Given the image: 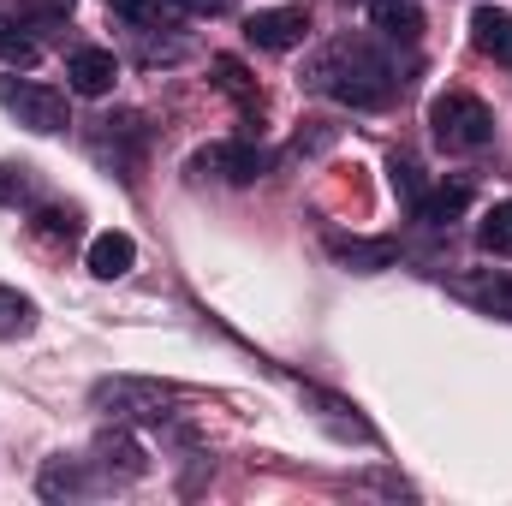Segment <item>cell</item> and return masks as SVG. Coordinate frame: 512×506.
Listing matches in <instances>:
<instances>
[{
    "mask_svg": "<svg viewBox=\"0 0 512 506\" xmlns=\"http://www.w3.org/2000/svg\"><path fill=\"white\" fill-rule=\"evenodd\" d=\"M66 78H72L78 96H108L114 78H120V60H114L108 48H78V54L66 60Z\"/></svg>",
    "mask_w": 512,
    "mask_h": 506,
    "instance_id": "6",
    "label": "cell"
},
{
    "mask_svg": "<svg viewBox=\"0 0 512 506\" xmlns=\"http://www.w3.org/2000/svg\"><path fill=\"white\" fill-rule=\"evenodd\" d=\"M459 292L495 316H512V274H483V280H459Z\"/></svg>",
    "mask_w": 512,
    "mask_h": 506,
    "instance_id": "15",
    "label": "cell"
},
{
    "mask_svg": "<svg viewBox=\"0 0 512 506\" xmlns=\"http://www.w3.org/2000/svg\"><path fill=\"white\" fill-rule=\"evenodd\" d=\"M191 173H221L233 185H251V179L268 173V149H256V143H215V149H203L191 161Z\"/></svg>",
    "mask_w": 512,
    "mask_h": 506,
    "instance_id": "5",
    "label": "cell"
},
{
    "mask_svg": "<svg viewBox=\"0 0 512 506\" xmlns=\"http://www.w3.org/2000/svg\"><path fill=\"white\" fill-rule=\"evenodd\" d=\"M30 191V167H0V197H24Z\"/></svg>",
    "mask_w": 512,
    "mask_h": 506,
    "instance_id": "23",
    "label": "cell"
},
{
    "mask_svg": "<svg viewBox=\"0 0 512 506\" xmlns=\"http://www.w3.org/2000/svg\"><path fill=\"white\" fill-rule=\"evenodd\" d=\"M387 173H393V191H399V197H405V203H411V209H417V197H423V185H417V167H411V161H399V155H393V167H387Z\"/></svg>",
    "mask_w": 512,
    "mask_h": 506,
    "instance_id": "22",
    "label": "cell"
},
{
    "mask_svg": "<svg viewBox=\"0 0 512 506\" xmlns=\"http://www.w3.org/2000/svg\"><path fill=\"white\" fill-rule=\"evenodd\" d=\"M215 72H221V90H227V96L251 102V78H245V66H239V60H215Z\"/></svg>",
    "mask_w": 512,
    "mask_h": 506,
    "instance_id": "21",
    "label": "cell"
},
{
    "mask_svg": "<svg viewBox=\"0 0 512 506\" xmlns=\"http://www.w3.org/2000/svg\"><path fill=\"white\" fill-rule=\"evenodd\" d=\"M96 459H102V471H108V477H126V483L149 471L143 447H137V441H126V435H102V441H96Z\"/></svg>",
    "mask_w": 512,
    "mask_h": 506,
    "instance_id": "13",
    "label": "cell"
},
{
    "mask_svg": "<svg viewBox=\"0 0 512 506\" xmlns=\"http://www.w3.org/2000/svg\"><path fill=\"white\" fill-rule=\"evenodd\" d=\"M120 18H131V24H161V18H173V6L167 0H108Z\"/></svg>",
    "mask_w": 512,
    "mask_h": 506,
    "instance_id": "19",
    "label": "cell"
},
{
    "mask_svg": "<svg viewBox=\"0 0 512 506\" xmlns=\"http://www.w3.org/2000/svg\"><path fill=\"white\" fill-rule=\"evenodd\" d=\"M48 6H72V0H48Z\"/></svg>",
    "mask_w": 512,
    "mask_h": 506,
    "instance_id": "25",
    "label": "cell"
},
{
    "mask_svg": "<svg viewBox=\"0 0 512 506\" xmlns=\"http://www.w3.org/2000/svg\"><path fill=\"white\" fill-rule=\"evenodd\" d=\"M131 262H137V245H131L126 233H102L90 245V274L96 280H120V274H131Z\"/></svg>",
    "mask_w": 512,
    "mask_h": 506,
    "instance_id": "12",
    "label": "cell"
},
{
    "mask_svg": "<svg viewBox=\"0 0 512 506\" xmlns=\"http://www.w3.org/2000/svg\"><path fill=\"white\" fill-rule=\"evenodd\" d=\"M48 501H66V495H84L90 489V471L78 465V459H54L48 471H42V483H36Z\"/></svg>",
    "mask_w": 512,
    "mask_h": 506,
    "instance_id": "14",
    "label": "cell"
},
{
    "mask_svg": "<svg viewBox=\"0 0 512 506\" xmlns=\"http://www.w3.org/2000/svg\"><path fill=\"white\" fill-rule=\"evenodd\" d=\"M102 411L114 405L120 417L131 411H155V405H167V387H155V381H96V393H90Z\"/></svg>",
    "mask_w": 512,
    "mask_h": 506,
    "instance_id": "8",
    "label": "cell"
},
{
    "mask_svg": "<svg viewBox=\"0 0 512 506\" xmlns=\"http://www.w3.org/2000/svg\"><path fill=\"white\" fill-rule=\"evenodd\" d=\"M0 108L18 120V126L42 131V137H54V131H66V96L54 90V84H30V78H0Z\"/></svg>",
    "mask_w": 512,
    "mask_h": 506,
    "instance_id": "3",
    "label": "cell"
},
{
    "mask_svg": "<svg viewBox=\"0 0 512 506\" xmlns=\"http://www.w3.org/2000/svg\"><path fill=\"white\" fill-rule=\"evenodd\" d=\"M167 6H173V12H209L215 0H167Z\"/></svg>",
    "mask_w": 512,
    "mask_h": 506,
    "instance_id": "24",
    "label": "cell"
},
{
    "mask_svg": "<svg viewBox=\"0 0 512 506\" xmlns=\"http://www.w3.org/2000/svg\"><path fill=\"white\" fill-rule=\"evenodd\" d=\"M304 84L322 90V96L340 102V108H387L405 78H399V60L387 54L382 42H370V36H340V42H328V48L310 60Z\"/></svg>",
    "mask_w": 512,
    "mask_h": 506,
    "instance_id": "1",
    "label": "cell"
},
{
    "mask_svg": "<svg viewBox=\"0 0 512 506\" xmlns=\"http://www.w3.org/2000/svg\"><path fill=\"white\" fill-rule=\"evenodd\" d=\"M370 24H376L382 42H417L423 36V12L411 0H376L370 6Z\"/></svg>",
    "mask_w": 512,
    "mask_h": 506,
    "instance_id": "11",
    "label": "cell"
},
{
    "mask_svg": "<svg viewBox=\"0 0 512 506\" xmlns=\"http://www.w3.org/2000/svg\"><path fill=\"white\" fill-rule=\"evenodd\" d=\"M328 256L346 262V268H358V274H376V268H393L399 262V245L393 239H346V233H334L328 239Z\"/></svg>",
    "mask_w": 512,
    "mask_h": 506,
    "instance_id": "7",
    "label": "cell"
},
{
    "mask_svg": "<svg viewBox=\"0 0 512 506\" xmlns=\"http://www.w3.org/2000/svg\"><path fill=\"white\" fill-rule=\"evenodd\" d=\"M30 328H36V304H30L24 292L0 286V340H18V334H30Z\"/></svg>",
    "mask_w": 512,
    "mask_h": 506,
    "instance_id": "18",
    "label": "cell"
},
{
    "mask_svg": "<svg viewBox=\"0 0 512 506\" xmlns=\"http://www.w3.org/2000/svg\"><path fill=\"white\" fill-rule=\"evenodd\" d=\"M36 227H42L48 239H72V233H78V209H42Z\"/></svg>",
    "mask_w": 512,
    "mask_h": 506,
    "instance_id": "20",
    "label": "cell"
},
{
    "mask_svg": "<svg viewBox=\"0 0 512 506\" xmlns=\"http://www.w3.org/2000/svg\"><path fill=\"white\" fill-rule=\"evenodd\" d=\"M310 36V12L304 6H268V12H251L245 18V42L251 48H268V54H286Z\"/></svg>",
    "mask_w": 512,
    "mask_h": 506,
    "instance_id": "4",
    "label": "cell"
},
{
    "mask_svg": "<svg viewBox=\"0 0 512 506\" xmlns=\"http://www.w3.org/2000/svg\"><path fill=\"white\" fill-rule=\"evenodd\" d=\"M429 131H435V143L447 155H471V149H483L495 137V114L471 90H447V96L429 102Z\"/></svg>",
    "mask_w": 512,
    "mask_h": 506,
    "instance_id": "2",
    "label": "cell"
},
{
    "mask_svg": "<svg viewBox=\"0 0 512 506\" xmlns=\"http://www.w3.org/2000/svg\"><path fill=\"white\" fill-rule=\"evenodd\" d=\"M477 251L483 256H512V203H495L477 221Z\"/></svg>",
    "mask_w": 512,
    "mask_h": 506,
    "instance_id": "16",
    "label": "cell"
},
{
    "mask_svg": "<svg viewBox=\"0 0 512 506\" xmlns=\"http://www.w3.org/2000/svg\"><path fill=\"white\" fill-rule=\"evenodd\" d=\"M471 42H477L489 60L512 66V12H501V6H477V12H471Z\"/></svg>",
    "mask_w": 512,
    "mask_h": 506,
    "instance_id": "10",
    "label": "cell"
},
{
    "mask_svg": "<svg viewBox=\"0 0 512 506\" xmlns=\"http://www.w3.org/2000/svg\"><path fill=\"white\" fill-rule=\"evenodd\" d=\"M465 209H471V185H465V179H447V185H435V191H423L411 215H417L423 227H447V221H459Z\"/></svg>",
    "mask_w": 512,
    "mask_h": 506,
    "instance_id": "9",
    "label": "cell"
},
{
    "mask_svg": "<svg viewBox=\"0 0 512 506\" xmlns=\"http://www.w3.org/2000/svg\"><path fill=\"white\" fill-rule=\"evenodd\" d=\"M42 60V48H36V36H24V24L18 18H0V66H36Z\"/></svg>",
    "mask_w": 512,
    "mask_h": 506,
    "instance_id": "17",
    "label": "cell"
}]
</instances>
